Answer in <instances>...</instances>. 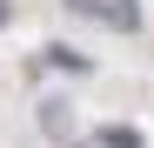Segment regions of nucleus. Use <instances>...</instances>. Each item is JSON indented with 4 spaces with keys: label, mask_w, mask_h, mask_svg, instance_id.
I'll return each instance as SVG.
<instances>
[{
    "label": "nucleus",
    "mask_w": 154,
    "mask_h": 148,
    "mask_svg": "<svg viewBox=\"0 0 154 148\" xmlns=\"http://www.w3.org/2000/svg\"><path fill=\"white\" fill-rule=\"evenodd\" d=\"M94 14H100V20H114V27H134V20H141L134 7H127V0H100V7H94Z\"/></svg>",
    "instance_id": "nucleus-1"
},
{
    "label": "nucleus",
    "mask_w": 154,
    "mask_h": 148,
    "mask_svg": "<svg viewBox=\"0 0 154 148\" xmlns=\"http://www.w3.org/2000/svg\"><path fill=\"white\" fill-rule=\"evenodd\" d=\"M100 148H141V135H134V128H107V135H100Z\"/></svg>",
    "instance_id": "nucleus-2"
}]
</instances>
